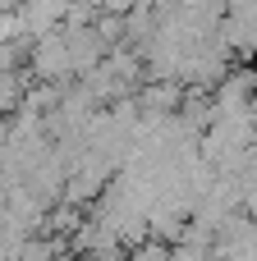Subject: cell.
I'll return each mask as SVG.
<instances>
[{
  "label": "cell",
  "mask_w": 257,
  "mask_h": 261,
  "mask_svg": "<svg viewBox=\"0 0 257 261\" xmlns=\"http://www.w3.org/2000/svg\"><path fill=\"white\" fill-rule=\"evenodd\" d=\"M28 69L37 73V83H55V87H64L69 78H78L64 28H55V32H46V37H37L28 46Z\"/></svg>",
  "instance_id": "6da1fadb"
},
{
  "label": "cell",
  "mask_w": 257,
  "mask_h": 261,
  "mask_svg": "<svg viewBox=\"0 0 257 261\" xmlns=\"http://www.w3.org/2000/svg\"><path fill=\"white\" fill-rule=\"evenodd\" d=\"M14 18H18L23 41H37V37L64 28V9L55 0H23V5H14Z\"/></svg>",
  "instance_id": "7a4b0ae2"
},
{
  "label": "cell",
  "mask_w": 257,
  "mask_h": 261,
  "mask_svg": "<svg viewBox=\"0 0 257 261\" xmlns=\"http://www.w3.org/2000/svg\"><path fill=\"white\" fill-rule=\"evenodd\" d=\"M60 252H64L60 234H55V239H37V234H28V239H23V248H18V257H14V261H55Z\"/></svg>",
  "instance_id": "3957f363"
},
{
  "label": "cell",
  "mask_w": 257,
  "mask_h": 261,
  "mask_svg": "<svg viewBox=\"0 0 257 261\" xmlns=\"http://www.w3.org/2000/svg\"><path fill=\"white\" fill-rule=\"evenodd\" d=\"M0 5H5V9H14V5H23V0H0Z\"/></svg>",
  "instance_id": "277c9868"
},
{
  "label": "cell",
  "mask_w": 257,
  "mask_h": 261,
  "mask_svg": "<svg viewBox=\"0 0 257 261\" xmlns=\"http://www.w3.org/2000/svg\"><path fill=\"white\" fill-rule=\"evenodd\" d=\"M0 14H5V5H0Z\"/></svg>",
  "instance_id": "5b68a950"
},
{
  "label": "cell",
  "mask_w": 257,
  "mask_h": 261,
  "mask_svg": "<svg viewBox=\"0 0 257 261\" xmlns=\"http://www.w3.org/2000/svg\"><path fill=\"white\" fill-rule=\"evenodd\" d=\"M92 5H97V0H92Z\"/></svg>",
  "instance_id": "8992f818"
}]
</instances>
